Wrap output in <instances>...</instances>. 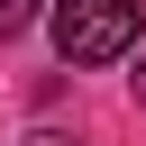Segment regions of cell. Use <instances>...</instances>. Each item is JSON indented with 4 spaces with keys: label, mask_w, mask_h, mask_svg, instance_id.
I'll list each match as a JSON object with an SVG mask.
<instances>
[{
    "label": "cell",
    "mask_w": 146,
    "mask_h": 146,
    "mask_svg": "<svg viewBox=\"0 0 146 146\" xmlns=\"http://www.w3.org/2000/svg\"><path fill=\"white\" fill-rule=\"evenodd\" d=\"M146 9L137 0H55V55L64 64H119L137 46Z\"/></svg>",
    "instance_id": "obj_1"
},
{
    "label": "cell",
    "mask_w": 146,
    "mask_h": 146,
    "mask_svg": "<svg viewBox=\"0 0 146 146\" xmlns=\"http://www.w3.org/2000/svg\"><path fill=\"white\" fill-rule=\"evenodd\" d=\"M27 146H73V137H55V128H36V137H27Z\"/></svg>",
    "instance_id": "obj_3"
},
{
    "label": "cell",
    "mask_w": 146,
    "mask_h": 146,
    "mask_svg": "<svg viewBox=\"0 0 146 146\" xmlns=\"http://www.w3.org/2000/svg\"><path fill=\"white\" fill-rule=\"evenodd\" d=\"M27 18H36V0H0V36H18Z\"/></svg>",
    "instance_id": "obj_2"
},
{
    "label": "cell",
    "mask_w": 146,
    "mask_h": 146,
    "mask_svg": "<svg viewBox=\"0 0 146 146\" xmlns=\"http://www.w3.org/2000/svg\"><path fill=\"white\" fill-rule=\"evenodd\" d=\"M137 100H146V73H137Z\"/></svg>",
    "instance_id": "obj_4"
}]
</instances>
